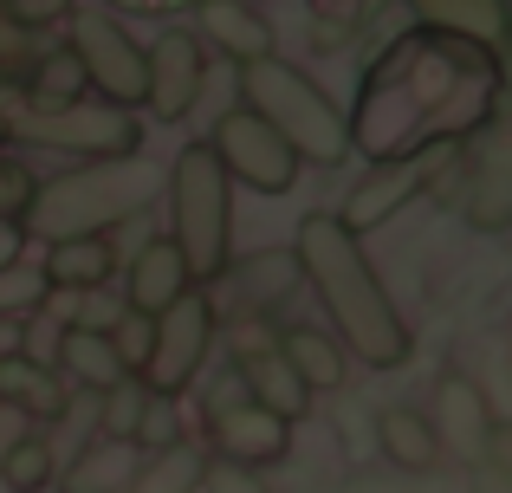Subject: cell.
Wrapping results in <instances>:
<instances>
[{"instance_id": "6da1fadb", "label": "cell", "mask_w": 512, "mask_h": 493, "mask_svg": "<svg viewBox=\"0 0 512 493\" xmlns=\"http://www.w3.org/2000/svg\"><path fill=\"white\" fill-rule=\"evenodd\" d=\"M500 104H506L500 46L409 20V33H389V46L363 65L357 104L344 111L350 156L376 163V156L461 150L487 124H500Z\"/></svg>"}, {"instance_id": "7a4b0ae2", "label": "cell", "mask_w": 512, "mask_h": 493, "mask_svg": "<svg viewBox=\"0 0 512 493\" xmlns=\"http://www.w3.org/2000/svg\"><path fill=\"white\" fill-rule=\"evenodd\" d=\"M292 260H299V279L318 292L331 318V338L344 344V357L370 370H402L415 357L409 318L396 312L383 273L363 253V234H350L338 215H305L299 241H292Z\"/></svg>"}, {"instance_id": "3957f363", "label": "cell", "mask_w": 512, "mask_h": 493, "mask_svg": "<svg viewBox=\"0 0 512 493\" xmlns=\"http://www.w3.org/2000/svg\"><path fill=\"white\" fill-rule=\"evenodd\" d=\"M156 195H163V176H156V163H143V150L137 156H98V163H78L65 176L39 182L20 228L39 234V241L111 234V228H130L137 215H150Z\"/></svg>"}, {"instance_id": "277c9868", "label": "cell", "mask_w": 512, "mask_h": 493, "mask_svg": "<svg viewBox=\"0 0 512 493\" xmlns=\"http://www.w3.org/2000/svg\"><path fill=\"white\" fill-rule=\"evenodd\" d=\"M234 72H240V104L260 111L266 124L299 150V163H312V169H344L350 163V124H344L338 98H331L305 65L266 52V59H247V65H234Z\"/></svg>"}, {"instance_id": "5b68a950", "label": "cell", "mask_w": 512, "mask_h": 493, "mask_svg": "<svg viewBox=\"0 0 512 493\" xmlns=\"http://www.w3.org/2000/svg\"><path fill=\"white\" fill-rule=\"evenodd\" d=\"M163 195H169V241L182 247L195 286L221 279L234 266V182H227L221 156L208 143H188L169 163Z\"/></svg>"}, {"instance_id": "8992f818", "label": "cell", "mask_w": 512, "mask_h": 493, "mask_svg": "<svg viewBox=\"0 0 512 493\" xmlns=\"http://www.w3.org/2000/svg\"><path fill=\"white\" fill-rule=\"evenodd\" d=\"M7 130L26 137V143H46V150L78 156V163L143 150L137 111H117V104H104V98H78V104H59V111H20V117H7Z\"/></svg>"}, {"instance_id": "52a82bcc", "label": "cell", "mask_w": 512, "mask_h": 493, "mask_svg": "<svg viewBox=\"0 0 512 493\" xmlns=\"http://www.w3.org/2000/svg\"><path fill=\"white\" fill-rule=\"evenodd\" d=\"M214 331H221V318H214V299L201 286H188L175 305L150 318V357H143V390L156 396H182L188 383L201 377V364L214 357Z\"/></svg>"}, {"instance_id": "ba28073f", "label": "cell", "mask_w": 512, "mask_h": 493, "mask_svg": "<svg viewBox=\"0 0 512 493\" xmlns=\"http://www.w3.org/2000/svg\"><path fill=\"white\" fill-rule=\"evenodd\" d=\"M65 46H72L91 98L117 104V111H143V46L130 39V26L117 20V13H98V7L78 13L72 7V20H65Z\"/></svg>"}, {"instance_id": "9c48e42d", "label": "cell", "mask_w": 512, "mask_h": 493, "mask_svg": "<svg viewBox=\"0 0 512 493\" xmlns=\"http://www.w3.org/2000/svg\"><path fill=\"white\" fill-rule=\"evenodd\" d=\"M208 150L221 156L227 182H240V189H253V195H286L292 182L305 176L299 150H292V143L279 137V130L266 124L260 111H247V104H234V111L214 124Z\"/></svg>"}, {"instance_id": "30bf717a", "label": "cell", "mask_w": 512, "mask_h": 493, "mask_svg": "<svg viewBox=\"0 0 512 493\" xmlns=\"http://www.w3.org/2000/svg\"><path fill=\"white\" fill-rule=\"evenodd\" d=\"M208 91V46L195 26H163L156 46H143V111L156 124H182Z\"/></svg>"}, {"instance_id": "8fae6325", "label": "cell", "mask_w": 512, "mask_h": 493, "mask_svg": "<svg viewBox=\"0 0 512 493\" xmlns=\"http://www.w3.org/2000/svg\"><path fill=\"white\" fill-rule=\"evenodd\" d=\"M454 150H422V156H376V163H363V176L350 182L344 195V228L350 234H376L383 221H396L402 208L415 202V195H428V182H435V169L448 163Z\"/></svg>"}, {"instance_id": "7c38bea8", "label": "cell", "mask_w": 512, "mask_h": 493, "mask_svg": "<svg viewBox=\"0 0 512 493\" xmlns=\"http://www.w3.org/2000/svg\"><path fill=\"white\" fill-rule=\"evenodd\" d=\"M208 448L227 455V461H247V468H273V461H286V448H292V422L273 416V409H260L234 377L227 396L208 409Z\"/></svg>"}, {"instance_id": "4fadbf2b", "label": "cell", "mask_w": 512, "mask_h": 493, "mask_svg": "<svg viewBox=\"0 0 512 493\" xmlns=\"http://www.w3.org/2000/svg\"><path fill=\"white\" fill-rule=\"evenodd\" d=\"M188 286H195V273H188L182 247H175L169 234L143 241L137 253H130V266H124V305H130V312H143V318H156L163 305H175Z\"/></svg>"}, {"instance_id": "5bb4252c", "label": "cell", "mask_w": 512, "mask_h": 493, "mask_svg": "<svg viewBox=\"0 0 512 493\" xmlns=\"http://www.w3.org/2000/svg\"><path fill=\"white\" fill-rule=\"evenodd\" d=\"M195 26H201L195 33L201 46L227 52L234 65L273 52V20H266V7H253V0H195Z\"/></svg>"}, {"instance_id": "9a60e30c", "label": "cell", "mask_w": 512, "mask_h": 493, "mask_svg": "<svg viewBox=\"0 0 512 493\" xmlns=\"http://www.w3.org/2000/svg\"><path fill=\"white\" fill-rule=\"evenodd\" d=\"M72 383L59 377L52 364H39V357H26V351H13V357H0V403L7 409H20L26 422H59L65 409H72Z\"/></svg>"}, {"instance_id": "2e32d148", "label": "cell", "mask_w": 512, "mask_h": 493, "mask_svg": "<svg viewBox=\"0 0 512 493\" xmlns=\"http://www.w3.org/2000/svg\"><path fill=\"white\" fill-rule=\"evenodd\" d=\"M39 273H46L52 292H91V286H111L117 273V247L111 234H65V241H46L39 253Z\"/></svg>"}, {"instance_id": "e0dca14e", "label": "cell", "mask_w": 512, "mask_h": 493, "mask_svg": "<svg viewBox=\"0 0 512 493\" xmlns=\"http://www.w3.org/2000/svg\"><path fill=\"white\" fill-rule=\"evenodd\" d=\"M52 370H59L72 390H111L117 377H130L124 370V357H117V344L104 338V331H91V325H59V344H52Z\"/></svg>"}, {"instance_id": "ac0fdd59", "label": "cell", "mask_w": 512, "mask_h": 493, "mask_svg": "<svg viewBox=\"0 0 512 493\" xmlns=\"http://www.w3.org/2000/svg\"><path fill=\"white\" fill-rule=\"evenodd\" d=\"M435 435H441V448L454 442L467 461H480L493 442H500V416H493V403L474 390V383L448 377V383H441V422H435Z\"/></svg>"}, {"instance_id": "d6986e66", "label": "cell", "mask_w": 512, "mask_h": 493, "mask_svg": "<svg viewBox=\"0 0 512 493\" xmlns=\"http://www.w3.org/2000/svg\"><path fill=\"white\" fill-rule=\"evenodd\" d=\"M234 377H240V390L253 396L260 409H273V416H286V422H299L305 409H312V390H305L299 377L286 370V357L266 344V351H253V344H240V357H234Z\"/></svg>"}, {"instance_id": "ffe728a7", "label": "cell", "mask_w": 512, "mask_h": 493, "mask_svg": "<svg viewBox=\"0 0 512 493\" xmlns=\"http://www.w3.org/2000/svg\"><path fill=\"white\" fill-rule=\"evenodd\" d=\"M137 461H143L137 442H117V435L91 429V442L72 455V468L52 474V481H59V493H124L130 474H137Z\"/></svg>"}, {"instance_id": "44dd1931", "label": "cell", "mask_w": 512, "mask_h": 493, "mask_svg": "<svg viewBox=\"0 0 512 493\" xmlns=\"http://www.w3.org/2000/svg\"><path fill=\"white\" fill-rule=\"evenodd\" d=\"M279 357H286V370L305 383L312 396H325V390H344V377H350V357H344V344L331 338V331H318V325H286L279 331V344H273Z\"/></svg>"}, {"instance_id": "7402d4cb", "label": "cell", "mask_w": 512, "mask_h": 493, "mask_svg": "<svg viewBox=\"0 0 512 493\" xmlns=\"http://www.w3.org/2000/svg\"><path fill=\"white\" fill-rule=\"evenodd\" d=\"M415 26H435V33H467L500 46L506 39V0H402Z\"/></svg>"}, {"instance_id": "603a6c76", "label": "cell", "mask_w": 512, "mask_h": 493, "mask_svg": "<svg viewBox=\"0 0 512 493\" xmlns=\"http://www.w3.org/2000/svg\"><path fill=\"white\" fill-rule=\"evenodd\" d=\"M201 461H208V442L195 435H175L169 448H150L137 461L124 493H201Z\"/></svg>"}, {"instance_id": "cb8c5ba5", "label": "cell", "mask_w": 512, "mask_h": 493, "mask_svg": "<svg viewBox=\"0 0 512 493\" xmlns=\"http://www.w3.org/2000/svg\"><path fill=\"white\" fill-rule=\"evenodd\" d=\"M13 91L26 98V111H59V104L91 98L85 72H78V59H72V46H39V59L26 65V78Z\"/></svg>"}, {"instance_id": "d4e9b609", "label": "cell", "mask_w": 512, "mask_h": 493, "mask_svg": "<svg viewBox=\"0 0 512 493\" xmlns=\"http://www.w3.org/2000/svg\"><path fill=\"white\" fill-rule=\"evenodd\" d=\"M376 442H383V455L396 461V468H409V474H428L441 461V435H435V422H428L422 409H383V416H376Z\"/></svg>"}, {"instance_id": "484cf974", "label": "cell", "mask_w": 512, "mask_h": 493, "mask_svg": "<svg viewBox=\"0 0 512 493\" xmlns=\"http://www.w3.org/2000/svg\"><path fill=\"white\" fill-rule=\"evenodd\" d=\"M52 474H59V455H52V435L39 422H26L7 448H0V487L7 493H46Z\"/></svg>"}, {"instance_id": "4316f807", "label": "cell", "mask_w": 512, "mask_h": 493, "mask_svg": "<svg viewBox=\"0 0 512 493\" xmlns=\"http://www.w3.org/2000/svg\"><path fill=\"white\" fill-rule=\"evenodd\" d=\"M143 403H150L143 377H117L111 390H98V435H117V442H130V435H137Z\"/></svg>"}, {"instance_id": "83f0119b", "label": "cell", "mask_w": 512, "mask_h": 493, "mask_svg": "<svg viewBox=\"0 0 512 493\" xmlns=\"http://www.w3.org/2000/svg\"><path fill=\"white\" fill-rule=\"evenodd\" d=\"M46 299H52V286H46L39 266H26V260L0 266V318H33Z\"/></svg>"}, {"instance_id": "f1b7e54d", "label": "cell", "mask_w": 512, "mask_h": 493, "mask_svg": "<svg viewBox=\"0 0 512 493\" xmlns=\"http://www.w3.org/2000/svg\"><path fill=\"white\" fill-rule=\"evenodd\" d=\"M286 286H299V260H292V253H260V260L240 266V292H247L253 305H273Z\"/></svg>"}, {"instance_id": "f546056e", "label": "cell", "mask_w": 512, "mask_h": 493, "mask_svg": "<svg viewBox=\"0 0 512 493\" xmlns=\"http://www.w3.org/2000/svg\"><path fill=\"white\" fill-rule=\"evenodd\" d=\"M376 0H312V26H318V46L338 52L350 33H357V20H370Z\"/></svg>"}, {"instance_id": "4dcf8cb0", "label": "cell", "mask_w": 512, "mask_h": 493, "mask_svg": "<svg viewBox=\"0 0 512 493\" xmlns=\"http://www.w3.org/2000/svg\"><path fill=\"white\" fill-rule=\"evenodd\" d=\"M175 403H182V396H156V390H150V403H143V416H137V435H130L143 455H150V448H169L175 435H188V429H182V409H175Z\"/></svg>"}, {"instance_id": "1f68e13d", "label": "cell", "mask_w": 512, "mask_h": 493, "mask_svg": "<svg viewBox=\"0 0 512 493\" xmlns=\"http://www.w3.org/2000/svg\"><path fill=\"white\" fill-rule=\"evenodd\" d=\"M33 195H39V176L20 163V156H7V150H0V221H26Z\"/></svg>"}, {"instance_id": "d6a6232c", "label": "cell", "mask_w": 512, "mask_h": 493, "mask_svg": "<svg viewBox=\"0 0 512 493\" xmlns=\"http://www.w3.org/2000/svg\"><path fill=\"white\" fill-rule=\"evenodd\" d=\"M201 493H273V487H266L260 468H247V461L208 455V461H201Z\"/></svg>"}, {"instance_id": "836d02e7", "label": "cell", "mask_w": 512, "mask_h": 493, "mask_svg": "<svg viewBox=\"0 0 512 493\" xmlns=\"http://www.w3.org/2000/svg\"><path fill=\"white\" fill-rule=\"evenodd\" d=\"M104 338L117 344V357H124V370L137 377V370H143V357H150V318H143V312H130V305H124V312L111 318V331H104Z\"/></svg>"}, {"instance_id": "e575fe53", "label": "cell", "mask_w": 512, "mask_h": 493, "mask_svg": "<svg viewBox=\"0 0 512 493\" xmlns=\"http://www.w3.org/2000/svg\"><path fill=\"white\" fill-rule=\"evenodd\" d=\"M0 13H7L13 26H26V33H46V26L72 20V0H0Z\"/></svg>"}, {"instance_id": "d590c367", "label": "cell", "mask_w": 512, "mask_h": 493, "mask_svg": "<svg viewBox=\"0 0 512 493\" xmlns=\"http://www.w3.org/2000/svg\"><path fill=\"white\" fill-rule=\"evenodd\" d=\"M117 13H188L195 0H111Z\"/></svg>"}, {"instance_id": "8d00e7d4", "label": "cell", "mask_w": 512, "mask_h": 493, "mask_svg": "<svg viewBox=\"0 0 512 493\" xmlns=\"http://www.w3.org/2000/svg\"><path fill=\"white\" fill-rule=\"evenodd\" d=\"M20 253H26V228H20V221H0V266L20 260Z\"/></svg>"}, {"instance_id": "74e56055", "label": "cell", "mask_w": 512, "mask_h": 493, "mask_svg": "<svg viewBox=\"0 0 512 493\" xmlns=\"http://www.w3.org/2000/svg\"><path fill=\"white\" fill-rule=\"evenodd\" d=\"M20 351V325H13V318H0V357H13Z\"/></svg>"}, {"instance_id": "f35d334b", "label": "cell", "mask_w": 512, "mask_h": 493, "mask_svg": "<svg viewBox=\"0 0 512 493\" xmlns=\"http://www.w3.org/2000/svg\"><path fill=\"white\" fill-rule=\"evenodd\" d=\"M7 143H13V130H7V111H0V150H7Z\"/></svg>"}]
</instances>
